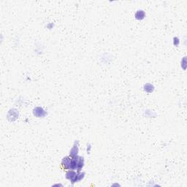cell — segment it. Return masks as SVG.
I'll return each instance as SVG.
<instances>
[{"label": "cell", "instance_id": "1", "mask_svg": "<svg viewBox=\"0 0 187 187\" xmlns=\"http://www.w3.org/2000/svg\"><path fill=\"white\" fill-rule=\"evenodd\" d=\"M62 165L64 170H71L72 156H66L62 160Z\"/></svg>", "mask_w": 187, "mask_h": 187}, {"label": "cell", "instance_id": "2", "mask_svg": "<svg viewBox=\"0 0 187 187\" xmlns=\"http://www.w3.org/2000/svg\"><path fill=\"white\" fill-rule=\"evenodd\" d=\"M34 116H36L38 118L43 117V116H46V113H45L43 109L41 108V107H36L34 111Z\"/></svg>", "mask_w": 187, "mask_h": 187}]
</instances>
